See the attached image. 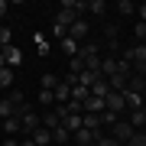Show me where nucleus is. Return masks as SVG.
<instances>
[{"mask_svg": "<svg viewBox=\"0 0 146 146\" xmlns=\"http://www.w3.org/2000/svg\"><path fill=\"white\" fill-rule=\"evenodd\" d=\"M110 136H114L117 143H123V146H127V143H130L133 136H136V130H133V123H130V120H123V117H120L117 123L110 127Z\"/></svg>", "mask_w": 146, "mask_h": 146, "instance_id": "f257e3e1", "label": "nucleus"}, {"mask_svg": "<svg viewBox=\"0 0 146 146\" xmlns=\"http://www.w3.org/2000/svg\"><path fill=\"white\" fill-rule=\"evenodd\" d=\"M20 123H23V133H26V136H33V133L42 127V117H39V114H33V110H29V104H26V107L20 110Z\"/></svg>", "mask_w": 146, "mask_h": 146, "instance_id": "f03ea898", "label": "nucleus"}, {"mask_svg": "<svg viewBox=\"0 0 146 146\" xmlns=\"http://www.w3.org/2000/svg\"><path fill=\"white\" fill-rule=\"evenodd\" d=\"M68 36L78 42V46H81V42H88V39H91V26H88V20H84V16H81V20H75L72 29H68Z\"/></svg>", "mask_w": 146, "mask_h": 146, "instance_id": "7ed1b4c3", "label": "nucleus"}, {"mask_svg": "<svg viewBox=\"0 0 146 146\" xmlns=\"http://www.w3.org/2000/svg\"><path fill=\"white\" fill-rule=\"evenodd\" d=\"M104 104H107V110H110V114H117V117L127 110V101H123V94H120V91H110L107 98H104Z\"/></svg>", "mask_w": 146, "mask_h": 146, "instance_id": "20e7f679", "label": "nucleus"}, {"mask_svg": "<svg viewBox=\"0 0 146 146\" xmlns=\"http://www.w3.org/2000/svg\"><path fill=\"white\" fill-rule=\"evenodd\" d=\"M58 110V107H55ZM58 114H62V110H58ZM62 127L68 133H78L81 127H84V114H62Z\"/></svg>", "mask_w": 146, "mask_h": 146, "instance_id": "39448f33", "label": "nucleus"}, {"mask_svg": "<svg viewBox=\"0 0 146 146\" xmlns=\"http://www.w3.org/2000/svg\"><path fill=\"white\" fill-rule=\"evenodd\" d=\"M75 20H81V16L75 13V10H65V7H62V10L55 13V20H52V23H55V26H62V29H72V23H75Z\"/></svg>", "mask_w": 146, "mask_h": 146, "instance_id": "423d86ee", "label": "nucleus"}, {"mask_svg": "<svg viewBox=\"0 0 146 146\" xmlns=\"http://www.w3.org/2000/svg\"><path fill=\"white\" fill-rule=\"evenodd\" d=\"M84 114H104L107 110V104H104V98H94V94H88V98H84Z\"/></svg>", "mask_w": 146, "mask_h": 146, "instance_id": "0eeeda50", "label": "nucleus"}, {"mask_svg": "<svg viewBox=\"0 0 146 146\" xmlns=\"http://www.w3.org/2000/svg\"><path fill=\"white\" fill-rule=\"evenodd\" d=\"M72 140L78 143V146H94V143L101 140V133H91V130H84V127H81L78 133H72Z\"/></svg>", "mask_w": 146, "mask_h": 146, "instance_id": "6e6552de", "label": "nucleus"}, {"mask_svg": "<svg viewBox=\"0 0 146 146\" xmlns=\"http://www.w3.org/2000/svg\"><path fill=\"white\" fill-rule=\"evenodd\" d=\"M3 52V58H7V68H20V62H23V52L16 46H7V49H0Z\"/></svg>", "mask_w": 146, "mask_h": 146, "instance_id": "1a4fd4ad", "label": "nucleus"}, {"mask_svg": "<svg viewBox=\"0 0 146 146\" xmlns=\"http://www.w3.org/2000/svg\"><path fill=\"white\" fill-rule=\"evenodd\" d=\"M42 127L46 130H58L62 127V114L58 110H42Z\"/></svg>", "mask_w": 146, "mask_h": 146, "instance_id": "9d476101", "label": "nucleus"}, {"mask_svg": "<svg viewBox=\"0 0 146 146\" xmlns=\"http://www.w3.org/2000/svg\"><path fill=\"white\" fill-rule=\"evenodd\" d=\"M98 52H101V46H98V39H88V42H81V58L84 62H91V58H98Z\"/></svg>", "mask_w": 146, "mask_h": 146, "instance_id": "9b49d317", "label": "nucleus"}, {"mask_svg": "<svg viewBox=\"0 0 146 146\" xmlns=\"http://www.w3.org/2000/svg\"><path fill=\"white\" fill-rule=\"evenodd\" d=\"M29 140L36 143V146H52V130H46V127H39V130H36V133L29 136Z\"/></svg>", "mask_w": 146, "mask_h": 146, "instance_id": "f8f14e48", "label": "nucleus"}, {"mask_svg": "<svg viewBox=\"0 0 146 146\" xmlns=\"http://www.w3.org/2000/svg\"><path fill=\"white\" fill-rule=\"evenodd\" d=\"M52 94H55V104H68V101H72V84H65V81H62Z\"/></svg>", "mask_w": 146, "mask_h": 146, "instance_id": "ddd939ff", "label": "nucleus"}, {"mask_svg": "<svg viewBox=\"0 0 146 146\" xmlns=\"http://www.w3.org/2000/svg\"><path fill=\"white\" fill-rule=\"evenodd\" d=\"M101 127H104L101 114H84V130H91V133H101Z\"/></svg>", "mask_w": 146, "mask_h": 146, "instance_id": "4468645a", "label": "nucleus"}, {"mask_svg": "<svg viewBox=\"0 0 146 146\" xmlns=\"http://www.w3.org/2000/svg\"><path fill=\"white\" fill-rule=\"evenodd\" d=\"M117 62H120L117 55H110V58H101V75H104V78H110V75H117Z\"/></svg>", "mask_w": 146, "mask_h": 146, "instance_id": "2eb2a0df", "label": "nucleus"}, {"mask_svg": "<svg viewBox=\"0 0 146 146\" xmlns=\"http://www.w3.org/2000/svg\"><path fill=\"white\" fill-rule=\"evenodd\" d=\"M91 94H94V98H107V94H110V81L107 78H98L91 84Z\"/></svg>", "mask_w": 146, "mask_h": 146, "instance_id": "dca6fc26", "label": "nucleus"}, {"mask_svg": "<svg viewBox=\"0 0 146 146\" xmlns=\"http://www.w3.org/2000/svg\"><path fill=\"white\" fill-rule=\"evenodd\" d=\"M117 33H120L117 23H104V39H107V46H110V49H117Z\"/></svg>", "mask_w": 146, "mask_h": 146, "instance_id": "f3484780", "label": "nucleus"}, {"mask_svg": "<svg viewBox=\"0 0 146 146\" xmlns=\"http://www.w3.org/2000/svg\"><path fill=\"white\" fill-rule=\"evenodd\" d=\"M58 46H62V52H65L68 58H72V55H78V52H81V46H78V42H75L72 36H65L62 42H58Z\"/></svg>", "mask_w": 146, "mask_h": 146, "instance_id": "a211bd4d", "label": "nucleus"}, {"mask_svg": "<svg viewBox=\"0 0 146 146\" xmlns=\"http://www.w3.org/2000/svg\"><path fill=\"white\" fill-rule=\"evenodd\" d=\"M16 114H20V110L10 104V98H0V120H10V117H16Z\"/></svg>", "mask_w": 146, "mask_h": 146, "instance_id": "6ab92c4d", "label": "nucleus"}, {"mask_svg": "<svg viewBox=\"0 0 146 146\" xmlns=\"http://www.w3.org/2000/svg\"><path fill=\"white\" fill-rule=\"evenodd\" d=\"M107 81H110V91H120V94H123V91H127V81H130V78H127V75H120V72H117V75H110Z\"/></svg>", "mask_w": 146, "mask_h": 146, "instance_id": "aec40b11", "label": "nucleus"}, {"mask_svg": "<svg viewBox=\"0 0 146 146\" xmlns=\"http://www.w3.org/2000/svg\"><path fill=\"white\" fill-rule=\"evenodd\" d=\"M133 123V130H140V127H146V107H140V110H130V117H127Z\"/></svg>", "mask_w": 146, "mask_h": 146, "instance_id": "412c9836", "label": "nucleus"}, {"mask_svg": "<svg viewBox=\"0 0 146 146\" xmlns=\"http://www.w3.org/2000/svg\"><path fill=\"white\" fill-rule=\"evenodd\" d=\"M7 98H10V104H13L16 110L26 107V98H23V91H20V88H10V94H7Z\"/></svg>", "mask_w": 146, "mask_h": 146, "instance_id": "4be33fe9", "label": "nucleus"}, {"mask_svg": "<svg viewBox=\"0 0 146 146\" xmlns=\"http://www.w3.org/2000/svg\"><path fill=\"white\" fill-rule=\"evenodd\" d=\"M127 91L143 94V91H146V78H140V75H130V81H127Z\"/></svg>", "mask_w": 146, "mask_h": 146, "instance_id": "5701e85b", "label": "nucleus"}, {"mask_svg": "<svg viewBox=\"0 0 146 146\" xmlns=\"http://www.w3.org/2000/svg\"><path fill=\"white\" fill-rule=\"evenodd\" d=\"M58 84H62V78H58V75H42V81H39V88H46V91H55Z\"/></svg>", "mask_w": 146, "mask_h": 146, "instance_id": "b1692460", "label": "nucleus"}, {"mask_svg": "<svg viewBox=\"0 0 146 146\" xmlns=\"http://www.w3.org/2000/svg\"><path fill=\"white\" fill-rule=\"evenodd\" d=\"M3 130L10 133V136H16V133H23V123H20V117H10V120H3Z\"/></svg>", "mask_w": 146, "mask_h": 146, "instance_id": "393cba45", "label": "nucleus"}, {"mask_svg": "<svg viewBox=\"0 0 146 146\" xmlns=\"http://www.w3.org/2000/svg\"><path fill=\"white\" fill-rule=\"evenodd\" d=\"M88 13L104 16V13H107V3H104V0H88Z\"/></svg>", "mask_w": 146, "mask_h": 146, "instance_id": "a878e982", "label": "nucleus"}, {"mask_svg": "<svg viewBox=\"0 0 146 146\" xmlns=\"http://www.w3.org/2000/svg\"><path fill=\"white\" fill-rule=\"evenodd\" d=\"M68 72H72V75H81L84 72V58L81 55H72V58H68Z\"/></svg>", "mask_w": 146, "mask_h": 146, "instance_id": "bb28decb", "label": "nucleus"}, {"mask_svg": "<svg viewBox=\"0 0 146 146\" xmlns=\"http://www.w3.org/2000/svg\"><path fill=\"white\" fill-rule=\"evenodd\" d=\"M7 46H13V33L10 26H0V49H7Z\"/></svg>", "mask_w": 146, "mask_h": 146, "instance_id": "cd10ccee", "label": "nucleus"}, {"mask_svg": "<svg viewBox=\"0 0 146 146\" xmlns=\"http://www.w3.org/2000/svg\"><path fill=\"white\" fill-rule=\"evenodd\" d=\"M117 10H120V16H130V13H136V3H133V0H120Z\"/></svg>", "mask_w": 146, "mask_h": 146, "instance_id": "c85d7f7f", "label": "nucleus"}, {"mask_svg": "<svg viewBox=\"0 0 146 146\" xmlns=\"http://www.w3.org/2000/svg\"><path fill=\"white\" fill-rule=\"evenodd\" d=\"M33 39H36V52H39V55H49V49H52V46H49V42L42 39V33H36Z\"/></svg>", "mask_w": 146, "mask_h": 146, "instance_id": "c756f323", "label": "nucleus"}, {"mask_svg": "<svg viewBox=\"0 0 146 146\" xmlns=\"http://www.w3.org/2000/svg\"><path fill=\"white\" fill-rule=\"evenodd\" d=\"M88 88H81V84H75V88H72V101H81V104H84V98H88Z\"/></svg>", "mask_w": 146, "mask_h": 146, "instance_id": "7c9ffc66", "label": "nucleus"}, {"mask_svg": "<svg viewBox=\"0 0 146 146\" xmlns=\"http://www.w3.org/2000/svg\"><path fill=\"white\" fill-rule=\"evenodd\" d=\"M13 84V68H3L0 72V88H10Z\"/></svg>", "mask_w": 146, "mask_h": 146, "instance_id": "2f4dec72", "label": "nucleus"}, {"mask_svg": "<svg viewBox=\"0 0 146 146\" xmlns=\"http://www.w3.org/2000/svg\"><path fill=\"white\" fill-rule=\"evenodd\" d=\"M39 104H42V107H46V104H55V94L46 91V88H39Z\"/></svg>", "mask_w": 146, "mask_h": 146, "instance_id": "473e14b6", "label": "nucleus"}, {"mask_svg": "<svg viewBox=\"0 0 146 146\" xmlns=\"http://www.w3.org/2000/svg\"><path fill=\"white\" fill-rule=\"evenodd\" d=\"M133 36H136V42H146V23H136V26H133Z\"/></svg>", "mask_w": 146, "mask_h": 146, "instance_id": "72a5a7b5", "label": "nucleus"}, {"mask_svg": "<svg viewBox=\"0 0 146 146\" xmlns=\"http://www.w3.org/2000/svg\"><path fill=\"white\" fill-rule=\"evenodd\" d=\"M94 146H120V143L114 140V136H101V140H98V143H94Z\"/></svg>", "mask_w": 146, "mask_h": 146, "instance_id": "f704fd0d", "label": "nucleus"}, {"mask_svg": "<svg viewBox=\"0 0 146 146\" xmlns=\"http://www.w3.org/2000/svg\"><path fill=\"white\" fill-rule=\"evenodd\" d=\"M52 36H55V39H58V42H62V39H65V36H68V29H62V26H55V23H52Z\"/></svg>", "mask_w": 146, "mask_h": 146, "instance_id": "c9c22d12", "label": "nucleus"}, {"mask_svg": "<svg viewBox=\"0 0 146 146\" xmlns=\"http://www.w3.org/2000/svg\"><path fill=\"white\" fill-rule=\"evenodd\" d=\"M127 146H146V133H136V136H133V140L127 143Z\"/></svg>", "mask_w": 146, "mask_h": 146, "instance_id": "e433bc0d", "label": "nucleus"}, {"mask_svg": "<svg viewBox=\"0 0 146 146\" xmlns=\"http://www.w3.org/2000/svg\"><path fill=\"white\" fill-rule=\"evenodd\" d=\"M136 13H140V23H146V3H140V7H136Z\"/></svg>", "mask_w": 146, "mask_h": 146, "instance_id": "4c0bfd02", "label": "nucleus"}, {"mask_svg": "<svg viewBox=\"0 0 146 146\" xmlns=\"http://www.w3.org/2000/svg\"><path fill=\"white\" fill-rule=\"evenodd\" d=\"M7 10H10V3H7V0H0V20L7 16Z\"/></svg>", "mask_w": 146, "mask_h": 146, "instance_id": "58836bf2", "label": "nucleus"}, {"mask_svg": "<svg viewBox=\"0 0 146 146\" xmlns=\"http://www.w3.org/2000/svg\"><path fill=\"white\" fill-rule=\"evenodd\" d=\"M3 146H20V140H3Z\"/></svg>", "mask_w": 146, "mask_h": 146, "instance_id": "ea45409f", "label": "nucleus"}, {"mask_svg": "<svg viewBox=\"0 0 146 146\" xmlns=\"http://www.w3.org/2000/svg\"><path fill=\"white\" fill-rule=\"evenodd\" d=\"M20 146H36V143H33V140H20Z\"/></svg>", "mask_w": 146, "mask_h": 146, "instance_id": "a19ab883", "label": "nucleus"}, {"mask_svg": "<svg viewBox=\"0 0 146 146\" xmlns=\"http://www.w3.org/2000/svg\"><path fill=\"white\" fill-rule=\"evenodd\" d=\"M143 101H146V91H143Z\"/></svg>", "mask_w": 146, "mask_h": 146, "instance_id": "79ce46f5", "label": "nucleus"}]
</instances>
